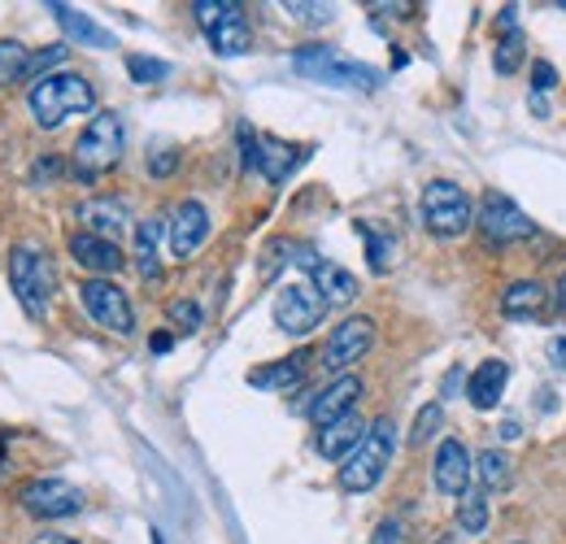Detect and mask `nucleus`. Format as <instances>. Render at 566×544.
<instances>
[{
    "mask_svg": "<svg viewBox=\"0 0 566 544\" xmlns=\"http://www.w3.org/2000/svg\"><path fill=\"white\" fill-rule=\"evenodd\" d=\"M148 348H153V353H170V348H175V335H170V331H157V335H148Z\"/></svg>",
    "mask_w": 566,
    "mask_h": 544,
    "instance_id": "41",
    "label": "nucleus"
},
{
    "mask_svg": "<svg viewBox=\"0 0 566 544\" xmlns=\"http://www.w3.org/2000/svg\"><path fill=\"white\" fill-rule=\"evenodd\" d=\"M31 544H79L75 536H62V532H40Z\"/></svg>",
    "mask_w": 566,
    "mask_h": 544,
    "instance_id": "43",
    "label": "nucleus"
},
{
    "mask_svg": "<svg viewBox=\"0 0 566 544\" xmlns=\"http://www.w3.org/2000/svg\"><path fill=\"white\" fill-rule=\"evenodd\" d=\"M18 506L31 514V519H75L84 510V488H75L70 479H31L22 492H18Z\"/></svg>",
    "mask_w": 566,
    "mask_h": 544,
    "instance_id": "8",
    "label": "nucleus"
},
{
    "mask_svg": "<svg viewBox=\"0 0 566 544\" xmlns=\"http://www.w3.org/2000/svg\"><path fill=\"white\" fill-rule=\"evenodd\" d=\"M170 323L179 326V331H201L206 314H201L197 301H170Z\"/></svg>",
    "mask_w": 566,
    "mask_h": 544,
    "instance_id": "36",
    "label": "nucleus"
},
{
    "mask_svg": "<svg viewBox=\"0 0 566 544\" xmlns=\"http://www.w3.org/2000/svg\"><path fill=\"white\" fill-rule=\"evenodd\" d=\"M370 348H375V319L353 314V319L332 326V335H328L319 362H323L328 370H336V375H348V366H357Z\"/></svg>",
    "mask_w": 566,
    "mask_h": 544,
    "instance_id": "9",
    "label": "nucleus"
},
{
    "mask_svg": "<svg viewBox=\"0 0 566 544\" xmlns=\"http://www.w3.org/2000/svg\"><path fill=\"white\" fill-rule=\"evenodd\" d=\"M550 362L566 375V335H554V340H550Z\"/></svg>",
    "mask_w": 566,
    "mask_h": 544,
    "instance_id": "40",
    "label": "nucleus"
},
{
    "mask_svg": "<svg viewBox=\"0 0 566 544\" xmlns=\"http://www.w3.org/2000/svg\"><path fill=\"white\" fill-rule=\"evenodd\" d=\"M357 231H362V240H366V262H370V270L384 275V270L392 266V240H388L384 231H375L370 222H357Z\"/></svg>",
    "mask_w": 566,
    "mask_h": 544,
    "instance_id": "29",
    "label": "nucleus"
},
{
    "mask_svg": "<svg viewBox=\"0 0 566 544\" xmlns=\"http://www.w3.org/2000/svg\"><path fill=\"white\" fill-rule=\"evenodd\" d=\"M554 88H558V70L550 62H532V97L554 92Z\"/></svg>",
    "mask_w": 566,
    "mask_h": 544,
    "instance_id": "38",
    "label": "nucleus"
},
{
    "mask_svg": "<svg viewBox=\"0 0 566 544\" xmlns=\"http://www.w3.org/2000/svg\"><path fill=\"white\" fill-rule=\"evenodd\" d=\"M514 484V462L501 448H484L479 453V488L484 492H506Z\"/></svg>",
    "mask_w": 566,
    "mask_h": 544,
    "instance_id": "27",
    "label": "nucleus"
},
{
    "mask_svg": "<svg viewBox=\"0 0 566 544\" xmlns=\"http://www.w3.org/2000/svg\"><path fill=\"white\" fill-rule=\"evenodd\" d=\"M79 222H84L88 235H101V240L118 244V235L126 231V206L118 197H92V201L79 206Z\"/></svg>",
    "mask_w": 566,
    "mask_h": 544,
    "instance_id": "23",
    "label": "nucleus"
},
{
    "mask_svg": "<svg viewBox=\"0 0 566 544\" xmlns=\"http://www.w3.org/2000/svg\"><path fill=\"white\" fill-rule=\"evenodd\" d=\"M554 297L545 292V284L536 279H514L506 292H501V314L514 319V323H541L550 314Z\"/></svg>",
    "mask_w": 566,
    "mask_h": 544,
    "instance_id": "18",
    "label": "nucleus"
},
{
    "mask_svg": "<svg viewBox=\"0 0 566 544\" xmlns=\"http://www.w3.org/2000/svg\"><path fill=\"white\" fill-rule=\"evenodd\" d=\"M70 257H75L92 279H110V275H118V270L126 266V253H122L113 240L88 235V231L70 235Z\"/></svg>",
    "mask_w": 566,
    "mask_h": 544,
    "instance_id": "16",
    "label": "nucleus"
},
{
    "mask_svg": "<svg viewBox=\"0 0 566 544\" xmlns=\"http://www.w3.org/2000/svg\"><path fill=\"white\" fill-rule=\"evenodd\" d=\"M48 13L57 18V26L66 31V40H70V44H88V48H113V44H118L110 26H101L97 18L79 13V9H75V4H66V0H53V4H48Z\"/></svg>",
    "mask_w": 566,
    "mask_h": 544,
    "instance_id": "20",
    "label": "nucleus"
},
{
    "mask_svg": "<svg viewBox=\"0 0 566 544\" xmlns=\"http://www.w3.org/2000/svg\"><path fill=\"white\" fill-rule=\"evenodd\" d=\"M62 62H66V44L40 48V53H31V57H26V75H22V79H48V75H53V66H62Z\"/></svg>",
    "mask_w": 566,
    "mask_h": 544,
    "instance_id": "34",
    "label": "nucleus"
},
{
    "mask_svg": "<svg viewBox=\"0 0 566 544\" xmlns=\"http://www.w3.org/2000/svg\"><path fill=\"white\" fill-rule=\"evenodd\" d=\"M370 544H406V536H401V523H397V519L379 523V528H375V536H370Z\"/></svg>",
    "mask_w": 566,
    "mask_h": 544,
    "instance_id": "39",
    "label": "nucleus"
},
{
    "mask_svg": "<svg viewBox=\"0 0 566 544\" xmlns=\"http://www.w3.org/2000/svg\"><path fill=\"white\" fill-rule=\"evenodd\" d=\"M306 375H310V353L301 348V353L279 357V362H270V366H253V370H248V384L262 388V392H292Z\"/></svg>",
    "mask_w": 566,
    "mask_h": 544,
    "instance_id": "22",
    "label": "nucleus"
},
{
    "mask_svg": "<svg viewBox=\"0 0 566 544\" xmlns=\"http://www.w3.org/2000/svg\"><path fill=\"white\" fill-rule=\"evenodd\" d=\"M357 397H362V379H357V375H336V379L310 401V423H314V428H328V423H336L344 414H353Z\"/></svg>",
    "mask_w": 566,
    "mask_h": 544,
    "instance_id": "17",
    "label": "nucleus"
},
{
    "mask_svg": "<svg viewBox=\"0 0 566 544\" xmlns=\"http://www.w3.org/2000/svg\"><path fill=\"white\" fill-rule=\"evenodd\" d=\"M419 210H423V226L436 240H457V235H466L475 226V206H470V197L453 179H432L423 188Z\"/></svg>",
    "mask_w": 566,
    "mask_h": 544,
    "instance_id": "6",
    "label": "nucleus"
},
{
    "mask_svg": "<svg viewBox=\"0 0 566 544\" xmlns=\"http://www.w3.org/2000/svg\"><path fill=\"white\" fill-rule=\"evenodd\" d=\"M162 235H166V222L162 218H140L135 222V270L148 284L162 279Z\"/></svg>",
    "mask_w": 566,
    "mask_h": 544,
    "instance_id": "24",
    "label": "nucleus"
},
{
    "mask_svg": "<svg viewBox=\"0 0 566 544\" xmlns=\"http://www.w3.org/2000/svg\"><path fill=\"white\" fill-rule=\"evenodd\" d=\"M392 453H397V423L392 419H375L366 428V435H362V444L340 462V488L353 492V497L379 488V479L392 466Z\"/></svg>",
    "mask_w": 566,
    "mask_h": 544,
    "instance_id": "1",
    "label": "nucleus"
},
{
    "mask_svg": "<svg viewBox=\"0 0 566 544\" xmlns=\"http://www.w3.org/2000/svg\"><path fill=\"white\" fill-rule=\"evenodd\" d=\"M79 301L92 314V323H101L113 335H131L135 331V310H131L126 292L113 279H84L79 284Z\"/></svg>",
    "mask_w": 566,
    "mask_h": 544,
    "instance_id": "11",
    "label": "nucleus"
},
{
    "mask_svg": "<svg viewBox=\"0 0 566 544\" xmlns=\"http://www.w3.org/2000/svg\"><path fill=\"white\" fill-rule=\"evenodd\" d=\"M488 519H492L488 492H484V488H466V492L457 497V528H462L466 536H484V532H488Z\"/></svg>",
    "mask_w": 566,
    "mask_h": 544,
    "instance_id": "26",
    "label": "nucleus"
},
{
    "mask_svg": "<svg viewBox=\"0 0 566 544\" xmlns=\"http://www.w3.org/2000/svg\"><path fill=\"white\" fill-rule=\"evenodd\" d=\"M179 170V148H153L148 153V175L153 179H166V175H175Z\"/></svg>",
    "mask_w": 566,
    "mask_h": 544,
    "instance_id": "37",
    "label": "nucleus"
},
{
    "mask_svg": "<svg viewBox=\"0 0 566 544\" xmlns=\"http://www.w3.org/2000/svg\"><path fill=\"white\" fill-rule=\"evenodd\" d=\"M362 435H366V423L357 419V414H344L336 423H328V428H319V453L328 457V462H344L357 444H362Z\"/></svg>",
    "mask_w": 566,
    "mask_h": 544,
    "instance_id": "25",
    "label": "nucleus"
},
{
    "mask_svg": "<svg viewBox=\"0 0 566 544\" xmlns=\"http://www.w3.org/2000/svg\"><path fill=\"white\" fill-rule=\"evenodd\" d=\"M523 62H528V44H523V35H519V31H514V35H501V44H497V53H492L497 75H514Z\"/></svg>",
    "mask_w": 566,
    "mask_h": 544,
    "instance_id": "31",
    "label": "nucleus"
},
{
    "mask_svg": "<svg viewBox=\"0 0 566 544\" xmlns=\"http://www.w3.org/2000/svg\"><path fill=\"white\" fill-rule=\"evenodd\" d=\"M436 544H457V541H436Z\"/></svg>",
    "mask_w": 566,
    "mask_h": 544,
    "instance_id": "49",
    "label": "nucleus"
},
{
    "mask_svg": "<svg viewBox=\"0 0 566 544\" xmlns=\"http://www.w3.org/2000/svg\"><path fill=\"white\" fill-rule=\"evenodd\" d=\"M284 9H288V18H297L306 26H328L336 18V4H328V0H288Z\"/></svg>",
    "mask_w": 566,
    "mask_h": 544,
    "instance_id": "32",
    "label": "nucleus"
},
{
    "mask_svg": "<svg viewBox=\"0 0 566 544\" xmlns=\"http://www.w3.org/2000/svg\"><path fill=\"white\" fill-rule=\"evenodd\" d=\"M126 75H131L135 84H162V79H170V62H162V57H144V53H131V57H126Z\"/></svg>",
    "mask_w": 566,
    "mask_h": 544,
    "instance_id": "33",
    "label": "nucleus"
},
{
    "mask_svg": "<svg viewBox=\"0 0 566 544\" xmlns=\"http://www.w3.org/2000/svg\"><path fill=\"white\" fill-rule=\"evenodd\" d=\"M501 440H519V423L510 419V423H501Z\"/></svg>",
    "mask_w": 566,
    "mask_h": 544,
    "instance_id": "44",
    "label": "nucleus"
},
{
    "mask_svg": "<svg viewBox=\"0 0 566 544\" xmlns=\"http://www.w3.org/2000/svg\"><path fill=\"white\" fill-rule=\"evenodd\" d=\"M92 106H97V88L75 70H53L31 88V113L44 131H57L66 118L88 113Z\"/></svg>",
    "mask_w": 566,
    "mask_h": 544,
    "instance_id": "4",
    "label": "nucleus"
},
{
    "mask_svg": "<svg viewBox=\"0 0 566 544\" xmlns=\"http://www.w3.org/2000/svg\"><path fill=\"white\" fill-rule=\"evenodd\" d=\"M66 170H70V162H66L62 153H44V157H35V162H31L26 184H31V188H53V184H62V179H66Z\"/></svg>",
    "mask_w": 566,
    "mask_h": 544,
    "instance_id": "28",
    "label": "nucleus"
},
{
    "mask_svg": "<svg viewBox=\"0 0 566 544\" xmlns=\"http://www.w3.org/2000/svg\"><path fill=\"white\" fill-rule=\"evenodd\" d=\"M122 153H126V126H122L118 113L101 109V113H92V122H88L84 135L75 140L70 166H75V175H79L84 184H92V179L110 175L113 166L122 162Z\"/></svg>",
    "mask_w": 566,
    "mask_h": 544,
    "instance_id": "3",
    "label": "nucleus"
},
{
    "mask_svg": "<svg viewBox=\"0 0 566 544\" xmlns=\"http://www.w3.org/2000/svg\"><path fill=\"white\" fill-rule=\"evenodd\" d=\"M441 423H445V410H441V406H423V410H419V419H414L410 444H428L432 435L441 432Z\"/></svg>",
    "mask_w": 566,
    "mask_h": 544,
    "instance_id": "35",
    "label": "nucleus"
},
{
    "mask_svg": "<svg viewBox=\"0 0 566 544\" xmlns=\"http://www.w3.org/2000/svg\"><path fill=\"white\" fill-rule=\"evenodd\" d=\"M292 70L314 79V84H328V88H344V92H375L384 84V75L366 62H353L344 57L332 44H310V48H297L292 53Z\"/></svg>",
    "mask_w": 566,
    "mask_h": 544,
    "instance_id": "2",
    "label": "nucleus"
},
{
    "mask_svg": "<svg viewBox=\"0 0 566 544\" xmlns=\"http://www.w3.org/2000/svg\"><path fill=\"white\" fill-rule=\"evenodd\" d=\"M506 384H510V366H506L501 357H488V362H479V366L470 370V379H466V401H470L475 410H497L501 397H506Z\"/></svg>",
    "mask_w": 566,
    "mask_h": 544,
    "instance_id": "19",
    "label": "nucleus"
},
{
    "mask_svg": "<svg viewBox=\"0 0 566 544\" xmlns=\"http://www.w3.org/2000/svg\"><path fill=\"white\" fill-rule=\"evenodd\" d=\"M301 162H306V148L301 144H288V140H275V135H257V162H253V170H262V179L284 184Z\"/></svg>",
    "mask_w": 566,
    "mask_h": 544,
    "instance_id": "21",
    "label": "nucleus"
},
{
    "mask_svg": "<svg viewBox=\"0 0 566 544\" xmlns=\"http://www.w3.org/2000/svg\"><path fill=\"white\" fill-rule=\"evenodd\" d=\"M26 57H31V48H26V44H18V40H0V88L18 84V79L26 75Z\"/></svg>",
    "mask_w": 566,
    "mask_h": 544,
    "instance_id": "30",
    "label": "nucleus"
},
{
    "mask_svg": "<svg viewBox=\"0 0 566 544\" xmlns=\"http://www.w3.org/2000/svg\"><path fill=\"white\" fill-rule=\"evenodd\" d=\"M0 462H4V435H0Z\"/></svg>",
    "mask_w": 566,
    "mask_h": 544,
    "instance_id": "47",
    "label": "nucleus"
},
{
    "mask_svg": "<svg viewBox=\"0 0 566 544\" xmlns=\"http://www.w3.org/2000/svg\"><path fill=\"white\" fill-rule=\"evenodd\" d=\"M475 222H479V231L492 244H519V240H532L536 235V222L523 214L506 192H484Z\"/></svg>",
    "mask_w": 566,
    "mask_h": 544,
    "instance_id": "13",
    "label": "nucleus"
},
{
    "mask_svg": "<svg viewBox=\"0 0 566 544\" xmlns=\"http://www.w3.org/2000/svg\"><path fill=\"white\" fill-rule=\"evenodd\" d=\"M9 288L13 297L22 301V310L31 319H44L48 306H53V292H57V266L44 248L35 244H18L13 257H9Z\"/></svg>",
    "mask_w": 566,
    "mask_h": 544,
    "instance_id": "5",
    "label": "nucleus"
},
{
    "mask_svg": "<svg viewBox=\"0 0 566 544\" xmlns=\"http://www.w3.org/2000/svg\"><path fill=\"white\" fill-rule=\"evenodd\" d=\"M153 544H162V532H153Z\"/></svg>",
    "mask_w": 566,
    "mask_h": 544,
    "instance_id": "48",
    "label": "nucleus"
},
{
    "mask_svg": "<svg viewBox=\"0 0 566 544\" xmlns=\"http://www.w3.org/2000/svg\"><path fill=\"white\" fill-rule=\"evenodd\" d=\"M292 262L310 275V288L328 301V310H332V306H348V301H357V279H353L340 262L319 257L310 244H297V248H292Z\"/></svg>",
    "mask_w": 566,
    "mask_h": 544,
    "instance_id": "12",
    "label": "nucleus"
},
{
    "mask_svg": "<svg viewBox=\"0 0 566 544\" xmlns=\"http://www.w3.org/2000/svg\"><path fill=\"white\" fill-rule=\"evenodd\" d=\"M470 470H475V462H470L466 444L457 435H445L436 444V457H432V484H436V492L441 497H462L470 488Z\"/></svg>",
    "mask_w": 566,
    "mask_h": 544,
    "instance_id": "15",
    "label": "nucleus"
},
{
    "mask_svg": "<svg viewBox=\"0 0 566 544\" xmlns=\"http://www.w3.org/2000/svg\"><path fill=\"white\" fill-rule=\"evenodd\" d=\"M323 319H328V301H323L310 284H288V288H279V297H275V323H279L284 335L301 340V335L319 331Z\"/></svg>",
    "mask_w": 566,
    "mask_h": 544,
    "instance_id": "10",
    "label": "nucleus"
},
{
    "mask_svg": "<svg viewBox=\"0 0 566 544\" xmlns=\"http://www.w3.org/2000/svg\"><path fill=\"white\" fill-rule=\"evenodd\" d=\"M192 18L201 22V31L210 35L219 57H244L253 48V31H248V18H244V4H235V0H197Z\"/></svg>",
    "mask_w": 566,
    "mask_h": 544,
    "instance_id": "7",
    "label": "nucleus"
},
{
    "mask_svg": "<svg viewBox=\"0 0 566 544\" xmlns=\"http://www.w3.org/2000/svg\"><path fill=\"white\" fill-rule=\"evenodd\" d=\"M554 306H563L566 310V275H563V284H558V292H554Z\"/></svg>",
    "mask_w": 566,
    "mask_h": 544,
    "instance_id": "46",
    "label": "nucleus"
},
{
    "mask_svg": "<svg viewBox=\"0 0 566 544\" xmlns=\"http://www.w3.org/2000/svg\"><path fill=\"white\" fill-rule=\"evenodd\" d=\"M166 235H170V253H175L179 262L197 257L201 244L210 240V210H206L201 201H179L170 222H166Z\"/></svg>",
    "mask_w": 566,
    "mask_h": 544,
    "instance_id": "14",
    "label": "nucleus"
},
{
    "mask_svg": "<svg viewBox=\"0 0 566 544\" xmlns=\"http://www.w3.org/2000/svg\"><path fill=\"white\" fill-rule=\"evenodd\" d=\"M497 26H501V31L519 26V4H506V9H501V18H497Z\"/></svg>",
    "mask_w": 566,
    "mask_h": 544,
    "instance_id": "42",
    "label": "nucleus"
},
{
    "mask_svg": "<svg viewBox=\"0 0 566 544\" xmlns=\"http://www.w3.org/2000/svg\"><path fill=\"white\" fill-rule=\"evenodd\" d=\"M457 384H462V370H453L450 379H445V397H453V388H457Z\"/></svg>",
    "mask_w": 566,
    "mask_h": 544,
    "instance_id": "45",
    "label": "nucleus"
}]
</instances>
